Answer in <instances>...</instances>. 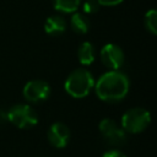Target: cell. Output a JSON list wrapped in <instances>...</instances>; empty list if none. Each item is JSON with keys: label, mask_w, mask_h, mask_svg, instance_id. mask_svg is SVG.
Returning <instances> with one entry per match:
<instances>
[{"label": "cell", "mask_w": 157, "mask_h": 157, "mask_svg": "<svg viewBox=\"0 0 157 157\" xmlns=\"http://www.w3.org/2000/svg\"><path fill=\"white\" fill-rule=\"evenodd\" d=\"M93 87L101 101L115 103L125 98L130 88V81L124 72L119 70H110L99 76Z\"/></svg>", "instance_id": "obj_1"}, {"label": "cell", "mask_w": 157, "mask_h": 157, "mask_svg": "<svg viewBox=\"0 0 157 157\" xmlns=\"http://www.w3.org/2000/svg\"><path fill=\"white\" fill-rule=\"evenodd\" d=\"M94 86V78L92 74L86 69L74 70L65 80L64 88L67 94L74 98H85L90 94Z\"/></svg>", "instance_id": "obj_2"}, {"label": "cell", "mask_w": 157, "mask_h": 157, "mask_svg": "<svg viewBox=\"0 0 157 157\" xmlns=\"http://www.w3.org/2000/svg\"><path fill=\"white\" fill-rule=\"evenodd\" d=\"M151 123V114L148 110L136 107L126 110L121 117V128L130 134H139L147 129Z\"/></svg>", "instance_id": "obj_3"}, {"label": "cell", "mask_w": 157, "mask_h": 157, "mask_svg": "<svg viewBox=\"0 0 157 157\" xmlns=\"http://www.w3.org/2000/svg\"><path fill=\"white\" fill-rule=\"evenodd\" d=\"M6 118L18 129H29L38 123L37 112L28 104H16L11 107Z\"/></svg>", "instance_id": "obj_4"}, {"label": "cell", "mask_w": 157, "mask_h": 157, "mask_svg": "<svg viewBox=\"0 0 157 157\" xmlns=\"http://www.w3.org/2000/svg\"><path fill=\"white\" fill-rule=\"evenodd\" d=\"M99 131L103 139L113 146H120L126 141V135L123 128H120L113 119L104 118L99 121Z\"/></svg>", "instance_id": "obj_5"}, {"label": "cell", "mask_w": 157, "mask_h": 157, "mask_svg": "<svg viewBox=\"0 0 157 157\" xmlns=\"http://www.w3.org/2000/svg\"><path fill=\"white\" fill-rule=\"evenodd\" d=\"M23 97L31 103H40L50 96V86L43 80H32L23 86Z\"/></svg>", "instance_id": "obj_6"}, {"label": "cell", "mask_w": 157, "mask_h": 157, "mask_svg": "<svg viewBox=\"0 0 157 157\" xmlns=\"http://www.w3.org/2000/svg\"><path fill=\"white\" fill-rule=\"evenodd\" d=\"M99 56L103 65L110 70H119L123 66L125 60L124 52L121 50V48L113 43H108L103 45L101 49Z\"/></svg>", "instance_id": "obj_7"}, {"label": "cell", "mask_w": 157, "mask_h": 157, "mask_svg": "<svg viewBox=\"0 0 157 157\" xmlns=\"http://www.w3.org/2000/svg\"><path fill=\"white\" fill-rule=\"evenodd\" d=\"M48 141L55 148H64L70 140V130L66 124L56 121L48 129Z\"/></svg>", "instance_id": "obj_8"}, {"label": "cell", "mask_w": 157, "mask_h": 157, "mask_svg": "<svg viewBox=\"0 0 157 157\" xmlns=\"http://www.w3.org/2000/svg\"><path fill=\"white\" fill-rule=\"evenodd\" d=\"M65 29H66V21L64 20V17L59 15L50 16L44 22V31L49 36H60L65 32Z\"/></svg>", "instance_id": "obj_9"}, {"label": "cell", "mask_w": 157, "mask_h": 157, "mask_svg": "<svg viewBox=\"0 0 157 157\" xmlns=\"http://www.w3.org/2000/svg\"><path fill=\"white\" fill-rule=\"evenodd\" d=\"M71 29L77 34H85L90 29V20L86 15L75 12L70 18Z\"/></svg>", "instance_id": "obj_10"}, {"label": "cell", "mask_w": 157, "mask_h": 157, "mask_svg": "<svg viewBox=\"0 0 157 157\" xmlns=\"http://www.w3.org/2000/svg\"><path fill=\"white\" fill-rule=\"evenodd\" d=\"M77 58L82 65L85 66L91 65L96 58V52H94V47L92 45V43L83 42L77 49Z\"/></svg>", "instance_id": "obj_11"}, {"label": "cell", "mask_w": 157, "mask_h": 157, "mask_svg": "<svg viewBox=\"0 0 157 157\" xmlns=\"http://www.w3.org/2000/svg\"><path fill=\"white\" fill-rule=\"evenodd\" d=\"M81 0H54V7L61 12H75Z\"/></svg>", "instance_id": "obj_12"}, {"label": "cell", "mask_w": 157, "mask_h": 157, "mask_svg": "<svg viewBox=\"0 0 157 157\" xmlns=\"http://www.w3.org/2000/svg\"><path fill=\"white\" fill-rule=\"evenodd\" d=\"M145 26L147 28V31L151 34H156L157 33V11L156 10H150L146 12L145 15Z\"/></svg>", "instance_id": "obj_13"}, {"label": "cell", "mask_w": 157, "mask_h": 157, "mask_svg": "<svg viewBox=\"0 0 157 157\" xmlns=\"http://www.w3.org/2000/svg\"><path fill=\"white\" fill-rule=\"evenodd\" d=\"M99 4L97 0H86L82 9H83V12L86 15H92V13H96L98 10H99Z\"/></svg>", "instance_id": "obj_14"}, {"label": "cell", "mask_w": 157, "mask_h": 157, "mask_svg": "<svg viewBox=\"0 0 157 157\" xmlns=\"http://www.w3.org/2000/svg\"><path fill=\"white\" fill-rule=\"evenodd\" d=\"M102 157H126V156L119 150H109V151L104 152Z\"/></svg>", "instance_id": "obj_15"}, {"label": "cell", "mask_w": 157, "mask_h": 157, "mask_svg": "<svg viewBox=\"0 0 157 157\" xmlns=\"http://www.w3.org/2000/svg\"><path fill=\"white\" fill-rule=\"evenodd\" d=\"M101 6H115L123 2L124 0H97Z\"/></svg>", "instance_id": "obj_16"}]
</instances>
